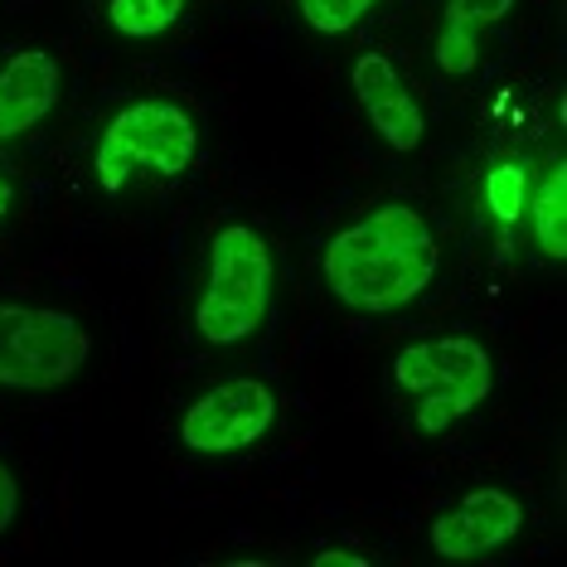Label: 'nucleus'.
<instances>
[{
    "mask_svg": "<svg viewBox=\"0 0 567 567\" xmlns=\"http://www.w3.org/2000/svg\"><path fill=\"white\" fill-rule=\"evenodd\" d=\"M442 248L432 238V224L403 199L373 204L364 218L340 228L326 243V287L334 301L359 316H393L412 306L432 287Z\"/></svg>",
    "mask_w": 567,
    "mask_h": 567,
    "instance_id": "nucleus-1",
    "label": "nucleus"
},
{
    "mask_svg": "<svg viewBox=\"0 0 567 567\" xmlns=\"http://www.w3.org/2000/svg\"><path fill=\"white\" fill-rule=\"evenodd\" d=\"M10 204H16V189H10V185H0V218L10 214Z\"/></svg>",
    "mask_w": 567,
    "mask_h": 567,
    "instance_id": "nucleus-17",
    "label": "nucleus"
},
{
    "mask_svg": "<svg viewBox=\"0 0 567 567\" xmlns=\"http://www.w3.org/2000/svg\"><path fill=\"white\" fill-rule=\"evenodd\" d=\"M350 83H354V97L364 107L369 126L389 141L393 151H417L427 141V117H422L417 97H412L408 79L398 73V63L383 54V49H364L350 69Z\"/></svg>",
    "mask_w": 567,
    "mask_h": 567,
    "instance_id": "nucleus-8",
    "label": "nucleus"
},
{
    "mask_svg": "<svg viewBox=\"0 0 567 567\" xmlns=\"http://www.w3.org/2000/svg\"><path fill=\"white\" fill-rule=\"evenodd\" d=\"M373 10H379V0H296L301 24L316 34H326V40L350 34L354 24H364V16H373Z\"/></svg>",
    "mask_w": 567,
    "mask_h": 567,
    "instance_id": "nucleus-14",
    "label": "nucleus"
},
{
    "mask_svg": "<svg viewBox=\"0 0 567 567\" xmlns=\"http://www.w3.org/2000/svg\"><path fill=\"white\" fill-rule=\"evenodd\" d=\"M195 151H199L195 117L179 102L141 97V102H126L117 117L102 126L93 171H97L102 195H122L136 171H151L165 179L185 175L195 165Z\"/></svg>",
    "mask_w": 567,
    "mask_h": 567,
    "instance_id": "nucleus-4",
    "label": "nucleus"
},
{
    "mask_svg": "<svg viewBox=\"0 0 567 567\" xmlns=\"http://www.w3.org/2000/svg\"><path fill=\"white\" fill-rule=\"evenodd\" d=\"M87 354H93V334L73 311L0 301V389H63L87 364Z\"/></svg>",
    "mask_w": 567,
    "mask_h": 567,
    "instance_id": "nucleus-5",
    "label": "nucleus"
},
{
    "mask_svg": "<svg viewBox=\"0 0 567 567\" xmlns=\"http://www.w3.org/2000/svg\"><path fill=\"white\" fill-rule=\"evenodd\" d=\"M524 528V505L499 485H481L471 495H461L456 505H446L427 528V544L436 558L451 563H471L489 558L505 544H514Z\"/></svg>",
    "mask_w": 567,
    "mask_h": 567,
    "instance_id": "nucleus-7",
    "label": "nucleus"
},
{
    "mask_svg": "<svg viewBox=\"0 0 567 567\" xmlns=\"http://www.w3.org/2000/svg\"><path fill=\"white\" fill-rule=\"evenodd\" d=\"M393 383L412 398V427L442 436L495 389V359L471 334H436L393 354Z\"/></svg>",
    "mask_w": 567,
    "mask_h": 567,
    "instance_id": "nucleus-3",
    "label": "nucleus"
},
{
    "mask_svg": "<svg viewBox=\"0 0 567 567\" xmlns=\"http://www.w3.org/2000/svg\"><path fill=\"white\" fill-rule=\"evenodd\" d=\"M20 519V481H16V471L0 461V534H10Z\"/></svg>",
    "mask_w": 567,
    "mask_h": 567,
    "instance_id": "nucleus-15",
    "label": "nucleus"
},
{
    "mask_svg": "<svg viewBox=\"0 0 567 567\" xmlns=\"http://www.w3.org/2000/svg\"><path fill=\"white\" fill-rule=\"evenodd\" d=\"M528 228H534V248L548 262H567V161L553 156L544 175L528 185Z\"/></svg>",
    "mask_w": 567,
    "mask_h": 567,
    "instance_id": "nucleus-11",
    "label": "nucleus"
},
{
    "mask_svg": "<svg viewBox=\"0 0 567 567\" xmlns=\"http://www.w3.org/2000/svg\"><path fill=\"white\" fill-rule=\"evenodd\" d=\"M514 10V0H446L442 34L432 44V59L446 79H466L481 63V40L489 24H499Z\"/></svg>",
    "mask_w": 567,
    "mask_h": 567,
    "instance_id": "nucleus-10",
    "label": "nucleus"
},
{
    "mask_svg": "<svg viewBox=\"0 0 567 567\" xmlns=\"http://www.w3.org/2000/svg\"><path fill=\"white\" fill-rule=\"evenodd\" d=\"M311 567H369L364 553H350V548H320L311 553Z\"/></svg>",
    "mask_w": 567,
    "mask_h": 567,
    "instance_id": "nucleus-16",
    "label": "nucleus"
},
{
    "mask_svg": "<svg viewBox=\"0 0 567 567\" xmlns=\"http://www.w3.org/2000/svg\"><path fill=\"white\" fill-rule=\"evenodd\" d=\"M272 248L252 224H224L204 252V287L195 301V334L228 350L262 330L272 306Z\"/></svg>",
    "mask_w": 567,
    "mask_h": 567,
    "instance_id": "nucleus-2",
    "label": "nucleus"
},
{
    "mask_svg": "<svg viewBox=\"0 0 567 567\" xmlns=\"http://www.w3.org/2000/svg\"><path fill=\"white\" fill-rule=\"evenodd\" d=\"M528 185H534V175H528L524 161H495L481 175V204H485V214L495 218L499 234H509V228L524 218Z\"/></svg>",
    "mask_w": 567,
    "mask_h": 567,
    "instance_id": "nucleus-12",
    "label": "nucleus"
},
{
    "mask_svg": "<svg viewBox=\"0 0 567 567\" xmlns=\"http://www.w3.org/2000/svg\"><path fill=\"white\" fill-rule=\"evenodd\" d=\"M59 102V59L44 49H20L0 63V141L40 126Z\"/></svg>",
    "mask_w": 567,
    "mask_h": 567,
    "instance_id": "nucleus-9",
    "label": "nucleus"
},
{
    "mask_svg": "<svg viewBox=\"0 0 567 567\" xmlns=\"http://www.w3.org/2000/svg\"><path fill=\"white\" fill-rule=\"evenodd\" d=\"M277 422V393L252 373L214 383L209 393H199L179 417V446L195 456H234L248 451L267 436Z\"/></svg>",
    "mask_w": 567,
    "mask_h": 567,
    "instance_id": "nucleus-6",
    "label": "nucleus"
},
{
    "mask_svg": "<svg viewBox=\"0 0 567 567\" xmlns=\"http://www.w3.org/2000/svg\"><path fill=\"white\" fill-rule=\"evenodd\" d=\"M185 16V0H107V24L122 40H156Z\"/></svg>",
    "mask_w": 567,
    "mask_h": 567,
    "instance_id": "nucleus-13",
    "label": "nucleus"
}]
</instances>
